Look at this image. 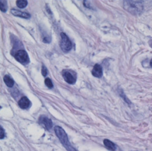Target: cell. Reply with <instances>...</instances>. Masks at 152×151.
I'll use <instances>...</instances> for the list:
<instances>
[{
  "label": "cell",
  "instance_id": "cell-12",
  "mask_svg": "<svg viewBox=\"0 0 152 151\" xmlns=\"http://www.w3.org/2000/svg\"><path fill=\"white\" fill-rule=\"evenodd\" d=\"M27 4H28V2L26 0H17L16 1L17 6L20 8H25L27 6Z\"/></svg>",
  "mask_w": 152,
  "mask_h": 151
},
{
  "label": "cell",
  "instance_id": "cell-1",
  "mask_svg": "<svg viewBox=\"0 0 152 151\" xmlns=\"http://www.w3.org/2000/svg\"><path fill=\"white\" fill-rule=\"evenodd\" d=\"M124 8L134 15L140 14L143 11V4L140 1H124Z\"/></svg>",
  "mask_w": 152,
  "mask_h": 151
},
{
  "label": "cell",
  "instance_id": "cell-5",
  "mask_svg": "<svg viewBox=\"0 0 152 151\" xmlns=\"http://www.w3.org/2000/svg\"><path fill=\"white\" fill-rule=\"evenodd\" d=\"M62 74L64 79L67 83L69 84H74L76 82V77L72 73V72H71V71L68 70H64Z\"/></svg>",
  "mask_w": 152,
  "mask_h": 151
},
{
  "label": "cell",
  "instance_id": "cell-9",
  "mask_svg": "<svg viewBox=\"0 0 152 151\" xmlns=\"http://www.w3.org/2000/svg\"><path fill=\"white\" fill-rule=\"evenodd\" d=\"M11 12L12 15L14 16L24 18H29L30 17V14L26 12H23L15 9H11Z\"/></svg>",
  "mask_w": 152,
  "mask_h": 151
},
{
  "label": "cell",
  "instance_id": "cell-4",
  "mask_svg": "<svg viewBox=\"0 0 152 151\" xmlns=\"http://www.w3.org/2000/svg\"><path fill=\"white\" fill-rule=\"evenodd\" d=\"M15 59L21 63H26L29 60L27 53L24 50H19L14 54Z\"/></svg>",
  "mask_w": 152,
  "mask_h": 151
},
{
  "label": "cell",
  "instance_id": "cell-14",
  "mask_svg": "<svg viewBox=\"0 0 152 151\" xmlns=\"http://www.w3.org/2000/svg\"><path fill=\"white\" fill-rule=\"evenodd\" d=\"M45 83L48 88H53V83L50 78H46L45 80Z\"/></svg>",
  "mask_w": 152,
  "mask_h": 151
},
{
  "label": "cell",
  "instance_id": "cell-10",
  "mask_svg": "<svg viewBox=\"0 0 152 151\" xmlns=\"http://www.w3.org/2000/svg\"><path fill=\"white\" fill-rule=\"evenodd\" d=\"M103 143L104 146L109 150L112 151H114L116 149V145L110 140L108 139H104L103 140Z\"/></svg>",
  "mask_w": 152,
  "mask_h": 151
},
{
  "label": "cell",
  "instance_id": "cell-6",
  "mask_svg": "<svg viewBox=\"0 0 152 151\" xmlns=\"http://www.w3.org/2000/svg\"><path fill=\"white\" fill-rule=\"evenodd\" d=\"M39 122L43 125L47 130H50L52 127V121L50 118L45 115H41L39 118Z\"/></svg>",
  "mask_w": 152,
  "mask_h": 151
},
{
  "label": "cell",
  "instance_id": "cell-15",
  "mask_svg": "<svg viewBox=\"0 0 152 151\" xmlns=\"http://www.w3.org/2000/svg\"><path fill=\"white\" fill-rule=\"evenodd\" d=\"M47 73H48L47 69H46V68L44 65H43L42 68V75L43 76H46Z\"/></svg>",
  "mask_w": 152,
  "mask_h": 151
},
{
  "label": "cell",
  "instance_id": "cell-13",
  "mask_svg": "<svg viewBox=\"0 0 152 151\" xmlns=\"http://www.w3.org/2000/svg\"><path fill=\"white\" fill-rule=\"evenodd\" d=\"M0 9L2 12H6L7 9V4L6 1H0Z\"/></svg>",
  "mask_w": 152,
  "mask_h": 151
},
{
  "label": "cell",
  "instance_id": "cell-7",
  "mask_svg": "<svg viewBox=\"0 0 152 151\" xmlns=\"http://www.w3.org/2000/svg\"><path fill=\"white\" fill-rule=\"evenodd\" d=\"M92 75L96 78H101L103 75V70L102 66L99 64H96L91 71Z\"/></svg>",
  "mask_w": 152,
  "mask_h": 151
},
{
  "label": "cell",
  "instance_id": "cell-17",
  "mask_svg": "<svg viewBox=\"0 0 152 151\" xmlns=\"http://www.w3.org/2000/svg\"><path fill=\"white\" fill-rule=\"evenodd\" d=\"M150 66L152 67V59H151V61H150Z\"/></svg>",
  "mask_w": 152,
  "mask_h": 151
},
{
  "label": "cell",
  "instance_id": "cell-8",
  "mask_svg": "<svg viewBox=\"0 0 152 151\" xmlns=\"http://www.w3.org/2000/svg\"><path fill=\"white\" fill-rule=\"evenodd\" d=\"M30 104L31 102L30 100L26 97H23L21 98V99L18 101V105L22 109L28 108L30 106Z\"/></svg>",
  "mask_w": 152,
  "mask_h": 151
},
{
  "label": "cell",
  "instance_id": "cell-2",
  "mask_svg": "<svg viewBox=\"0 0 152 151\" xmlns=\"http://www.w3.org/2000/svg\"><path fill=\"white\" fill-rule=\"evenodd\" d=\"M54 131L61 143L68 151H77V150L70 144L67 134L62 127L56 126L54 127Z\"/></svg>",
  "mask_w": 152,
  "mask_h": 151
},
{
  "label": "cell",
  "instance_id": "cell-16",
  "mask_svg": "<svg viewBox=\"0 0 152 151\" xmlns=\"http://www.w3.org/2000/svg\"><path fill=\"white\" fill-rule=\"evenodd\" d=\"M5 137V131L2 127L1 126V131H0V139H2Z\"/></svg>",
  "mask_w": 152,
  "mask_h": 151
},
{
  "label": "cell",
  "instance_id": "cell-3",
  "mask_svg": "<svg viewBox=\"0 0 152 151\" xmlns=\"http://www.w3.org/2000/svg\"><path fill=\"white\" fill-rule=\"evenodd\" d=\"M61 40L60 42V47L61 49L64 52L69 51L72 48V43L68 37L64 33H61Z\"/></svg>",
  "mask_w": 152,
  "mask_h": 151
},
{
  "label": "cell",
  "instance_id": "cell-11",
  "mask_svg": "<svg viewBox=\"0 0 152 151\" xmlns=\"http://www.w3.org/2000/svg\"><path fill=\"white\" fill-rule=\"evenodd\" d=\"M4 82L5 83L6 85L8 87L11 88L14 86V82L13 79L9 75H5L4 77Z\"/></svg>",
  "mask_w": 152,
  "mask_h": 151
}]
</instances>
